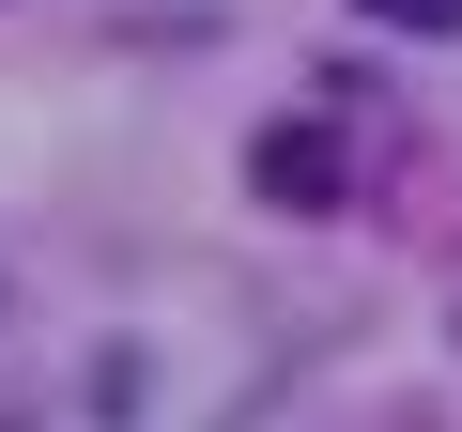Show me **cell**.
I'll use <instances>...</instances> for the list:
<instances>
[{"instance_id":"1","label":"cell","mask_w":462,"mask_h":432,"mask_svg":"<svg viewBox=\"0 0 462 432\" xmlns=\"http://www.w3.org/2000/svg\"><path fill=\"white\" fill-rule=\"evenodd\" d=\"M247 170H263V201H293V216H324V201H339V139H324V124H278Z\"/></svg>"},{"instance_id":"2","label":"cell","mask_w":462,"mask_h":432,"mask_svg":"<svg viewBox=\"0 0 462 432\" xmlns=\"http://www.w3.org/2000/svg\"><path fill=\"white\" fill-rule=\"evenodd\" d=\"M355 16H385V32H462V0H355Z\"/></svg>"}]
</instances>
